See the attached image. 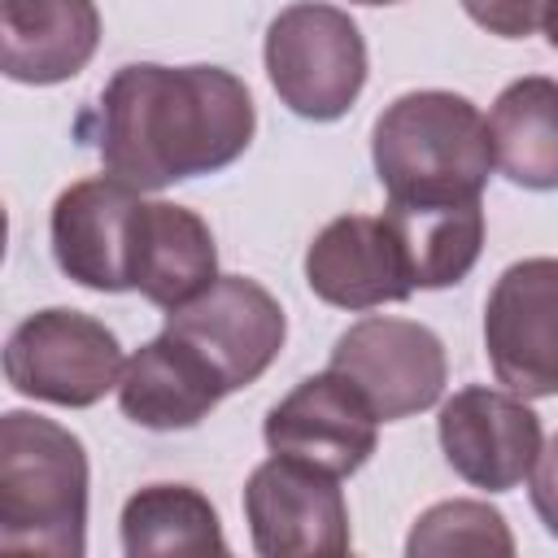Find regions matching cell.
<instances>
[{
    "instance_id": "obj_21",
    "label": "cell",
    "mask_w": 558,
    "mask_h": 558,
    "mask_svg": "<svg viewBox=\"0 0 558 558\" xmlns=\"http://www.w3.org/2000/svg\"><path fill=\"white\" fill-rule=\"evenodd\" d=\"M554 0H462L466 17L497 39H527L545 26Z\"/></svg>"
},
{
    "instance_id": "obj_16",
    "label": "cell",
    "mask_w": 558,
    "mask_h": 558,
    "mask_svg": "<svg viewBox=\"0 0 558 558\" xmlns=\"http://www.w3.org/2000/svg\"><path fill=\"white\" fill-rule=\"evenodd\" d=\"M218 279L209 222L174 201H148L135 248V292L157 310H174Z\"/></svg>"
},
{
    "instance_id": "obj_22",
    "label": "cell",
    "mask_w": 558,
    "mask_h": 558,
    "mask_svg": "<svg viewBox=\"0 0 558 558\" xmlns=\"http://www.w3.org/2000/svg\"><path fill=\"white\" fill-rule=\"evenodd\" d=\"M527 480H532V510H536V519L545 523L549 536H558V436L541 449V458H536Z\"/></svg>"
},
{
    "instance_id": "obj_20",
    "label": "cell",
    "mask_w": 558,
    "mask_h": 558,
    "mask_svg": "<svg viewBox=\"0 0 558 558\" xmlns=\"http://www.w3.org/2000/svg\"><path fill=\"white\" fill-rule=\"evenodd\" d=\"M410 558H436V554H514V536L506 527V514L493 510L488 501H471V497H453V501H436L427 506L405 541Z\"/></svg>"
},
{
    "instance_id": "obj_13",
    "label": "cell",
    "mask_w": 558,
    "mask_h": 558,
    "mask_svg": "<svg viewBox=\"0 0 558 558\" xmlns=\"http://www.w3.org/2000/svg\"><path fill=\"white\" fill-rule=\"evenodd\" d=\"M305 283L318 301L353 314L375 305H397L414 292L397 235L388 231L384 214L331 218L305 248Z\"/></svg>"
},
{
    "instance_id": "obj_3",
    "label": "cell",
    "mask_w": 558,
    "mask_h": 558,
    "mask_svg": "<svg viewBox=\"0 0 558 558\" xmlns=\"http://www.w3.org/2000/svg\"><path fill=\"white\" fill-rule=\"evenodd\" d=\"M371 161L388 201H480L493 170L488 118L458 92H405L375 118Z\"/></svg>"
},
{
    "instance_id": "obj_15",
    "label": "cell",
    "mask_w": 558,
    "mask_h": 558,
    "mask_svg": "<svg viewBox=\"0 0 558 558\" xmlns=\"http://www.w3.org/2000/svg\"><path fill=\"white\" fill-rule=\"evenodd\" d=\"M96 0H0V70L13 83H65L96 57Z\"/></svg>"
},
{
    "instance_id": "obj_2",
    "label": "cell",
    "mask_w": 558,
    "mask_h": 558,
    "mask_svg": "<svg viewBox=\"0 0 558 558\" xmlns=\"http://www.w3.org/2000/svg\"><path fill=\"white\" fill-rule=\"evenodd\" d=\"M0 549L52 558L87 549V449L31 410L0 414Z\"/></svg>"
},
{
    "instance_id": "obj_12",
    "label": "cell",
    "mask_w": 558,
    "mask_h": 558,
    "mask_svg": "<svg viewBox=\"0 0 558 558\" xmlns=\"http://www.w3.org/2000/svg\"><path fill=\"white\" fill-rule=\"evenodd\" d=\"M262 436L270 453L314 462L344 480L371 462L379 445V414L340 371L327 366L266 410Z\"/></svg>"
},
{
    "instance_id": "obj_7",
    "label": "cell",
    "mask_w": 558,
    "mask_h": 558,
    "mask_svg": "<svg viewBox=\"0 0 558 558\" xmlns=\"http://www.w3.org/2000/svg\"><path fill=\"white\" fill-rule=\"evenodd\" d=\"M327 366L340 371L366 397L379 423H397L432 410L449 379L440 336L414 318H388V314L357 318L349 331H340Z\"/></svg>"
},
{
    "instance_id": "obj_19",
    "label": "cell",
    "mask_w": 558,
    "mask_h": 558,
    "mask_svg": "<svg viewBox=\"0 0 558 558\" xmlns=\"http://www.w3.org/2000/svg\"><path fill=\"white\" fill-rule=\"evenodd\" d=\"M122 554L157 558V554H227V536L214 501L192 484H144L126 497L122 519Z\"/></svg>"
},
{
    "instance_id": "obj_11",
    "label": "cell",
    "mask_w": 558,
    "mask_h": 558,
    "mask_svg": "<svg viewBox=\"0 0 558 558\" xmlns=\"http://www.w3.org/2000/svg\"><path fill=\"white\" fill-rule=\"evenodd\" d=\"M436 436L445 449V462L484 493H510L519 488L541 449V414L527 405V397L519 392H501L488 384H471L458 388L436 418Z\"/></svg>"
},
{
    "instance_id": "obj_5",
    "label": "cell",
    "mask_w": 558,
    "mask_h": 558,
    "mask_svg": "<svg viewBox=\"0 0 558 558\" xmlns=\"http://www.w3.org/2000/svg\"><path fill=\"white\" fill-rule=\"evenodd\" d=\"M122 375V344L118 336L83 314V310H39L9 331L4 344V379L35 401L87 410Z\"/></svg>"
},
{
    "instance_id": "obj_17",
    "label": "cell",
    "mask_w": 558,
    "mask_h": 558,
    "mask_svg": "<svg viewBox=\"0 0 558 558\" xmlns=\"http://www.w3.org/2000/svg\"><path fill=\"white\" fill-rule=\"evenodd\" d=\"M388 231L397 235L401 262L414 288H449L471 275L484 248L480 201H388Z\"/></svg>"
},
{
    "instance_id": "obj_23",
    "label": "cell",
    "mask_w": 558,
    "mask_h": 558,
    "mask_svg": "<svg viewBox=\"0 0 558 558\" xmlns=\"http://www.w3.org/2000/svg\"><path fill=\"white\" fill-rule=\"evenodd\" d=\"M545 39L558 48V0L549 4V13H545Z\"/></svg>"
},
{
    "instance_id": "obj_10",
    "label": "cell",
    "mask_w": 558,
    "mask_h": 558,
    "mask_svg": "<svg viewBox=\"0 0 558 558\" xmlns=\"http://www.w3.org/2000/svg\"><path fill=\"white\" fill-rule=\"evenodd\" d=\"M161 331L187 340L218 371L227 392H235V388L257 384L270 371V362L283 349L288 318L257 279L218 275L205 292L166 310Z\"/></svg>"
},
{
    "instance_id": "obj_14",
    "label": "cell",
    "mask_w": 558,
    "mask_h": 558,
    "mask_svg": "<svg viewBox=\"0 0 558 558\" xmlns=\"http://www.w3.org/2000/svg\"><path fill=\"white\" fill-rule=\"evenodd\" d=\"M227 397L218 371L179 336L161 331L140 344L118 375V405L135 427L148 432H187Z\"/></svg>"
},
{
    "instance_id": "obj_24",
    "label": "cell",
    "mask_w": 558,
    "mask_h": 558,
    "mask_svg": "<svg viewBox=\"0 0 558 558\" xmlns=\"http://www.w3.org/2000/svg\"><path fill=\"white\" fill-rule=\"evenodd\" d=\"M353 4H401V0H353Z\"/></svg>"
},
{
    "instance_id": "obj_8",
    "label": "cell",
    "mask_w": 558,
    "mask_h": 558,
    "mask_svg": "<svg viewBox=\"0 0 558 558\" xmlns=\"http://www.w3.org/2000/svg\"><path fill=\"white\" fill-rule=\"evenodd\" d=\"M144 196L118 174H92L70 183L52 201L48 235L65 279L92 292H135V248L144 222Z\"/></svg>"
},
{
    "instance_id": "obj_6",
    "label": "cell",
    "mask_w": 558,
    "mask_h": 558,
    "mask_svg": "<svg viewBox=\"0 0 558 558\" xmlns=\"http://www.w3.org/2000/svg\"><path fill=\"white\" fill-rule=\"evenodd\" d=\"M244 523L262 558H310L349 554V506L340 475L270 453L244 484Z\"/></svg>"
},
{
    "instance_id": "obj_1",
    "label": "cell",
    "mask_w": 558,
    "mask_h": 558,
    "mask_svg": "<svg viewBox=\"0 0 558 558\" xmlns=\"http://www.w3.org/2000/svg\"><path fill=\"white\" fill-rule=\"evenodd\" d=\"M253 96L222 65L131 61L113 70L78 118V140L96 148L109 174L140 192L231 166L253 144Z\"/></svg>"
},
{
    "instance_id": "obj_4",
    "label": "cell",
    "mask_w": 558,
    "mask_h": 558,
    "mask_svg": "<svg viewBox=\"0 0 558 558\" xmlns=\"http://www.w3.org/2000/svg\"><path fill=\"white\" fill-rule=\"evenodd\" d=\"M262 57L275 96L310 122L344 118L366 87V39L344 9L323 0L279 9Z\"/></svg>"
},
{
    "instance_id": "obj_9",
    "label": "cell",
    "mask_w": 558,
    "mask_h": 558,
    "mask_svg": "<svg viewBox=\"0 0 558 558\" xmlns=\"http://www.w3.org/2000/svg\"><path fill=\"white\" fill-rule=\"evenodd\" d=\"M484 353L510 392L558 397V257L506 266L484 301Z\"/></svg>"
},
{
    "instance_id": "obj_18",
    "label": "cell",
    "mask_w": 558,
    "mask_h": 558,
    "mask_svg": "<svg viewBox=\"0 0 558 558\" xmlns=\"http://www.w3.org/2000/svg\"><path fill=\"white\" fill-rule=\"evenodd\" d=\"M493 166L527 192L558 187V78L523 74L501 87L488 113Z\"/></svg>"
}]
</instances>
